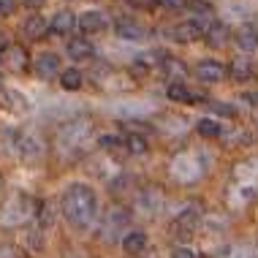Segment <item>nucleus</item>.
<instances>
[{
  "instance_id": "nucleus-1",
  "label": "nucleus",
  "mask_w": 258,
  "mask_h": 258,
  "mask_svg": "<svg viewBox=\"0 0 258 258\" xmlns=\"http://www.w3.org/2000/svg\"><path fill=\"white\" fill-rule=\"evenodd\" d=\"M62 215L76 231H87L98 218V199H95L93 187L74 182L62 196Z\"/></svg>"
},
{
  "instance_id": "nucleus-2",
  "label": "nucleus",
  "mask_w": 258,
  "mask_h": 258,
  "mask_svg": "<svg viewBox=\"0 0 258 258\" xmlns=\"http://www.w3.org/2000/svg\"><path fill=\"white\" fill-rule=\"evenodd\" d=\"M90 134H93L90 120H71V122H66L57 131V150L62 152V155H76V152L85 150Z\"/></svg>"
},
{
  "instance_id": "nucleus-3",
  "label": "nucleus",
  "mask_w": 258,
  "mask_h": 258,
  "mask_svg": "<svg viewBox=\"0 0 258 258\" xmlns=\"http://www.w3.org/2000/svg\"><path fill=\"white\" fill-rule=\"evenodd\" d=\"M131 212L125 207H109L106 212H103V218H101V239L103 242H114L117 236H122L131 231Z\"/></svg>"
},
{
  "instance_id": "nucleus-4",
  "label": "nucleus",
  "mask_w": 258,
  "mask_h": 258,
  "mask_svg": "<svg viewBox=\"0 0 258 258\" xmlns=\"http://www.w3.org/2000/svg\"><path fill=\"white\" fill-rule=\"evenodd\" d=\"M199 223H201V209H199V207H185L182 212L174 218V223H171V234L179 236V239H187V236L196 234Z\"/></svg>"
},
{
  "instance_id": "nucleus-5",
  "label": "nucleus",
  "mask_w": 258,
  "mask_h": 258,
  "mask_svg": "<svg viewBox=\"0 0 258 258\" xmlns=\"http://www.w3.org/2000/svg\"><path fill=\"white\" fill-rule=\"evenodd\" d=\"M171 174L179 179V182H193V179L201 174V163H199V155L193 152H182L171 160Z\"/></svg>"
},
{
  "instance_id": "nucleus-6",
  "label": "nucleus",
  "mask_w": 258,
  "mask_h": 258,
  "mask_svg": "<svg viewBox=\"0 0 258 258\" xmlns=\"http://www.w3.org/2000/svg\"><path fill=\"white\" fill-rule=\"evenodd\" d=\"M17 152L25 163H38V160L44 158V142H41L36 134H19Z\"/></svg>"
},
{
  "instance_id": "nucleus-7",
  "label": "nucleus",
  "mask_w": 258,
  "mask_h": 258,
  "mask_svg": "<svg viewBox=\"0 0 258 258\" xmlns=\"http://www.w3.org/2000/svg\"><path fill=\"white\" fill-rule=\"evenodd\" d=\"M226 66H223L220 60H201L196 62V76L199 82H204V85H218V82L226 79Z\"/></svg>"
},
{
  "instance_id": "nucleus-8",
  "label": "nucleus",
  "mask_w": 258,
  "mask_h": 258,
  "mask_svg": "<svg viewBox=\"0 0 258 258\" xmlns=\"http://www.w3.org/2000/svg\"><path fill=\"white\" fill-rule=\"evenodd\" d=\"M25 204H27V199L19 193V196H14L9 204H6V209L0 212V223L3 226H17V223H22V218H25Z\"/></svg>"
},
{
  "instance_id": "nucleus-9",
  "label": "nucleus",
  "mask_w": 258,
  "mask_h": 258,
  "mask_svg": "<svg viewBox=\"0 0 258 258\" xmlns=\"http://www.w3.org/2000/svg\"><path fill=\"white\" fill-rule=\"evenodd\" d=\"M166 98L174 103H199V101H204V95L190 90L185 82H174V85L166 87Z\"/></svg>"
},
{
  "instance_id": "nucleus-10",
  "label": "nucleus",
  "mask_w": 258,
  "mask_h": 258,
  "mask_svg": "<svg viewBox=\"0 0 258 258\" xmlns=\"http://www.w3.org/2000/svg\"><path fill=\"white\" fill-rule=\"evenodd\" d=\"M36 74H38V79H54V76H60V57L54 52H41L36 57Z\"/></svg>"
},
{
  "instance_id": "nucleus-11",
  "label": "nucleus",
  "mask_w": 258,
  "mask_h": 258,
  "mask_svg": "<svg viewBox=\"0 0 258 258\" xmlns=\"http://www.w3.org/2000/svg\"><path fill=\"white\" fill-rule=\"evenodd\" d=\"M114 30L122 41H144L147 38V27L139 25L136 19H117Z\"/></svg>"
},
{
  "instance_id": "nucleus-12",
  "label": "nucleus",
  "mask_w": 258,
  "mask_h": 258,
  "mask_svg": "<svg viewBox=\"0 0 258 258\" xmlns=\"http://www.w3.org/2000/svg\"><path fill=\"white\" fill-rule=\"evenodd\" d=\"M122 250H125L131 258L142 255L144 250H147V234H144L142 228H131V231L122 236Z\"/></svg>"
},
{
  "instance_id": "nucleus-13",
  "label": "nucleus",
  "mask_w": 258,
  "mask_h": 258,
  "mask_svg": "<svg viewBox=\"0 0 258 258\" xmlns=\"http://www.w3.org/2000/svg\"><path fill=\"white\" fill-rule=\"evenodd\" d=\"M169 33H171V38H174V41H179V44H190V41L204 38V30H201L196 22H190V19H187V22L174 25Z\"/></svg>"
},
{
  "instance_id": "nucleus-14",
  "label": "nucleus",
  "mask_w": 258,
  "mask_h": 258,
  "mask_svg": "<svg viewBox=\"0 0 258 258\" xmlns=\"http://www.w3.org/2000/svg\"><path fill=\"white\" fill-rule=\"evenodd\" d=\"M3 60H6V68H9V71H14V74L25 71L27 62H30V57H27V49H25L22 44L9 46V49H6V54H3Z\"/></svg>"
},
{
  "instance_id": "nucleus-15",
  "label": "nucleus",
  "mask_w": 258,
  "mask_h": 258,
  "mask_svg": "<svg viewBox=\"0 0 258 258\" xmlns=\"http://www.w3.org/2000/svg\"><path fill=\"white\" fill-rule=\"evenodd\" d=\"M76 25H79V30L85 33V36H93V33L106 30V17H103L101 11H85L76 19Z\"/></svg>"
},
{
  "instance_id": "nucleus-16",
  "label": "nucleus",
  "mask_w": 258,
  "mask_h": 258,
  "mask_svg": "<svg viewBox=\"0 0 258 258\" xmlns=\"http://www.w3.org/2000/svg\"><path fill=\"white\" fill-rule=\"evenodd\" d=\"M160 207H163V193L158 187H147V190L139 193V209L147 215H158Z\"/></svg>"
},
{
  "instance_id": "nucleus-17",
  "label": "nucleus",
  "mask_w": 258,
  "mask_h": 258,
  "mask_svg": "<svg viewBox=\"0 0 258 258\" xmlns=\"http://www.w3.org/2000/svg\"><path fill=\"white\" fill-rule=\"evenodd\" d=\"M76 27V17L71 11H57L49 22V30L54 36H71V30Z\"/></svg>"
},
{
  "instance_id": "nucleus-18",
  "label": "nucleus",
  "mask_w": 258,
  "mask_h": 258,
  "mask_svg": "<svg viewBox=\"0 0 258 258\" xmlns=\"http://www.w3.org/2000/svg\"><path fill=\"white\" fill-rule=\"evenodd\" d=\"M22 33H25V38H30V41H41L49 33V25H46V19L44 17H27V22L22 25Z\"/></svg>"
},
{
  "instance_id": "nucleus-19",
  "label": "nucleus",
  "mask_w": 258,
  "mask_h": 258,
  "mask_svg": "<svg viewBox=\"0 0 258 258\" xmlns=\"http://www.w3.org/2000/svg\"><path fill=\"white\" fill-rule=\"evenodd\" d=\"M95 54L93 44H90V38H71L68 41V57L71 60H90Z\"/></svg>"
},
{
  "instance_id": "nucleus-20",
  "label": "nucleus",
  "mask_w": 258,
  "mask_h": 258,
  "mask_svg": "<svg viewBox=\"0 0 258 258\" xmlns=\"http://www.w3.org/2000/svg\"><path fill=\"white\" fill-rule=\"evenodd\" d=\"M0 98H3V106L17 111V114H22V111H30V103L22 93H17V90H0Z\"/></svg>"
},
{
  "instance_id": "nucleus-21",
  "label": "nucleus",
  "mask_w": 258,
  "mask_h": 258,
  "mask_svg": "<svg viewBox=\"0 0 258 258\" xmlns=\"http://www.w3.org/2000/svg\"><path fill=\"white\" fill-rule=\"evenodd\" d=\"M226 71H228V76H231L234 82H247L250 76H253V66H250L247 57H234Z\"/></svg>"
},
{
  "instance_id": "nucleus-22",
  "label": "nucleus",
  "mask_w": 258,
  "mask_h": 258,
  "mask_svg": "<svg viewBox=\"0 0 258 258\" xmlns=\"http://www.w3.org/2000/svg\"><path fill=\"white\" fill-rule=\"evenodd\" d=\"M204 38H207V44L212 46V49H220V46L228 44V27L223 25V22H215V25L204 33Z\"/></svg>"
},
{
  "instance_id": "nucleus-23",
  "label": "nucleus",
  "mask_w": 258,
  "mask_h": 258,
  "mask_svg": "<svg viewBox=\"0 0 258 258\" xmlns=\"http://www.w3.org/2000/svg\"><path fill=\"white\" fill-rule=\"evenodd\" d=\"M160 66H163V74H166V79H169L171 85H174V82H182L185 76H187V68L177 57H166Z\"/></svg>"
},
{
  "instance_id": "nucleus-24",
  "label": "nucleus",
  "mask_w": 258,
  "mask_h": 258,
  "mask_svg": "<svg viewBox=\"0 0 258 258\" xmlns=\"http://www.w3.org/2000/svg\"><path fill=\"white\" fill-rule=\"evenodd\" d=\"M236 44H239V49H245V52L258 49V33H255V27L242 25L239 33H236Z\"/></svg>"
},
{
  "instance_id": "nucleus-25",
  "label": "nucleus",
  "mask_w": 258,
  "mask_h": 258,
  "mask_svg": "<svg viewBox=\"0 0 258 258\" xmlns=\"http://www.w3.org/2000/svg\"><path fill=\"white\" fill-rule=\"evenodd\" d=\"M82 82H85V76H82L79 68H66V71H60V87L62 90H79Z\"/></svg>"
},
{
  "instance_id": "nucleus-26",
  "label": "nucleus",
  "mask_w": 258,
  "mask_h": 258,
  "mask_svg": "<svg viewBox=\"0 0 258 258\" xmlns=\"http://www.w3.org/2000/svg\"><path fill=\"white\" fill-rule=\"evenodd\" d=\"M122 144H125V152H131V155H144V152H147V139L142 134H136V131L125 136Z\"/></svg>"
},
{
  "instance_id": "nucleus-27",
  "label": "nucleus",
  "mask_w": 258,
  "mask_h": 258,
  "mask_svg": "<svg viewBox=\"0 0 258 258\" xmlns=\"http://www.w3.org/2000/svg\"><path fill=\"white\" fill-rule=\"evenodd\" d=\"M196 131L204 139H218V136H223V128L215 120H209V117H204V120H199L196 122Z\"/></svg>"
},
{
  "instance_id": "nucleus-28",
  "label": "nucleus",
  "mask_w": 258,
  "mask_h": 258,
  "mask_svg": "<svg viewBox=\"0 0 258 258\" xmlns=\"http://www.w3.org/2000/svg\"><path fill=\"white\" fill-rule=\"evenodd\" d=\"M25 239H27V245H30L33 253H38V250H44V228L41 226H33V228H27L25 231Z\"/></svg>"
},
{
  "instance_id": "nucleus-29",
  "label": "nucleus",
  "mask_w": 258,
  "mask_h": 258,
  "mask_svg": "<svg viewBox=\"0 0 258 258\" xmlns=\"http://www.w3.org/2000/svg\"><path fill=\"white\" fill-rule=\"evenodd\" d=\"M111 193L114 196H122V193H128V187H134V177H128V174H122V177L111 179Z\"/></svg>"
},
{
  "instance_id": "nucleus-30",
  "label": "nucleus",
  "mask_w": 258,
  "mask_h": 258,
  "mask_svg": "<svg viewBox=\"0 0 258 258\" xmlns=\"http://www.w3.org/2000/svg\"><path fill=\"white\" fill-rule=\"evenodd\" d=\"M98 147H101L103 152H117L120 147H125V144H122L120 136H101V139H98Z\"/></svg>"
},
{
  "instance_id": "nucleus-31",
  "label": "nucleus",
  "mask_w": 258,
  "mask_h": 258,
  "mask_svg": "<svg viewBox=\"0 0 258 258\" xmlns=\"http://www.w3.org/2000/svg\"><path fill=\"white\" fill-rule=\"evenodd\" d=\"M209 109H212L215 114H220V117H236V109L231 106V103H223V101H209Z\"/></svg>"
},
{
  "instance_id": "nucleus-32",
  "label": "nucleus",
  "mask_w": 258,
  "mask_h": 258,
  "mask_svg": "<svg viewBox=\"0 0 258 258\" xmlns=\"http://www.w3.org/2000/svg\"><path fill=\"white\" fill-rule=\"evenodd\" d=\"M38 223H41V228L49 226V223H52V204H49V201L38 204Z\"/></svg>"
},
{
  "instance_id": "nucleus-33",
  "label": "nucleus",
  "mask_w": 258,
  "mask_h": 258,
  "mask_svg": "<svg viewBox=\"0 0 258 258\" xmlns=\"http://www.w3.org/2000/svg\"><path fill=\"white\" fill-rule=\"evenodd\" d=\"M171 258H201L193 247H185V245H179V247H174L171 250Z\"/></svg>"
},
{
  "instance_id": "nucleus-34",
  "label": "nucleus",
  "mask_w": 258,
  "mask_h": 258,
  "mask_svg": "<svg viewBox=\"0 0 258 258\" xmlns=\"http://www.w3.org/2000/svg\"><path fill=\"white\" fill-rule=\"evenodd\" d=\"M128 6H134V9H142V11H152L158 6V0H125Z\"/></svg>"
},
{
  "instance_id": "nucleus-35",
  "label": "nucleus",
  "mask_w": 258,
  "mask_h": 258,
  "mask_svg": "<svg viewBox=\"0 0 258 258\" xmlns=\"http://www.w3.org/2000/svg\"><path fill=\"white\" fill-rule=\"evenodd\" d=\"M17 11V0H0V17H11Z\"/></svg>"
},
{
  "instance_id": "nucleus-36",
  "label": "nucleus",
  "mask_w": 258,
  "mask_h": 258,
  "mask_svg": "<svg viewBox=\"0 0 258 258\" xmlns=\"http://www.w3.org/2000/svg\"><path fill=\"white\" fill-rule=\"evenodd\" d=\"M218 258H247V255H245V250H242V247H226Z\"/></svg>"
},
{
  "instance_id": "nucleus-37",
  "label": "nucleus",
  "mask_w": 258,
  "mask_h": 258,
  "mask_svg": "<svg viewBox=\"0 0 258 258\" xmlns=\"http://www.w3.org/2000/svg\"><path fill=\"white\" fill-rule=\"evenodd\" d=\"M160 6H166V9H185V0H158Z\"/></svg>"
},
{
  "instance_id": "nucleus-38",
  "label": "nucleus",
  "mask_w": 258,
  "mask_h": 258,
  "mask_svg": "<svg viewBox=\"0 0 258 258\" xmlns=\"http://www.w3.org/2000/svg\"><path fill=\"white\" fill-rule=\"evenodd\" d=\"M0 258H19V255L14 253V247H9V245H0Z\"/></svg>"
},
{
  "instance_id": "nucleus-39",
  "label": "nucleus",
  "mask_w": 258,
  "mask_h": 258,
  "mask_svg": "<svg viewBox=\"0 0 258 258\" xmlns=\"http://www.w3.org/2000/svg\"><path fill=\"white\" fill-rule=\"evenodd\" d=\"M22 6H27V9H41L44 0H22Z\"/></svg>"
},
{
  "instance_id": "nucleus-40",
  "label": "nucleus",
  "mask_w": 258,
  "mask_h": 258,
  "mask_svg": "<svg viewBox=\"0 0 258 258\" xmlns=\"http://www.w3.org/2000/svg\"><path fill=\"white\" fill-rule=\"evenodd\" d=\"M6 49H9V38H6L3 33H0V57L6 54Z\"/></svg>"
},
{
  "instance_id": "nucleus-41",
  "label": "nucleus",
  "mask_w": 258,
  "mask_h": 258,
  "mask_svg": "<svg viewBox=\"0 0 258 258\" xmlns=\"http://www.w3.org/2000/svg\"><path fill=\"white\" fill-rule=\"evenodd\" d=\"M0 90H3V87H0Z\"/></svg>"
}]
</instances>
